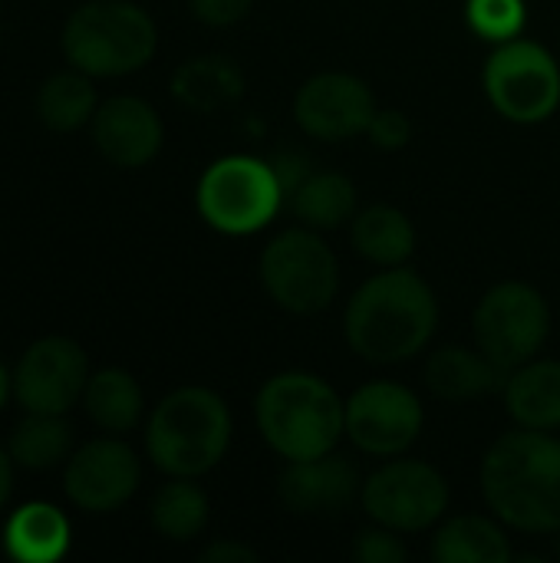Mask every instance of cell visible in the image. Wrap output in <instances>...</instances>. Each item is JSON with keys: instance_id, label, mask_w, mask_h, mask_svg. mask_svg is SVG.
<instances>
[{"instance_id": "1", "label": "cell", "mask_w": 560, "mask_h": 563, "mask_svg": "<svg viewBox=\"0 0 560 563\" xmlns=\"http://www.w3.org/2000/svg\"><path fill=\"white\" fill-rule=\"evenodd\" d=\"M439 327L436 290L413 267H383L347 303V346L373 366H396L426 350Z\"/></svg>"}, {"instance_id": "2", "label": "cell", "mask_w": 560, "mask_h": 563, "mask_svg": "<svg viewBox=\"0 0 560 563\" xmlns=\"http://www.w3.org/2000/svg\"><path fill=\"white\" fill-rule=\"evenodd\" d=\"M479 485L488 511L521 534L560 531V439L538 429H515L492 442Z\"/></svg>"}, {"instance_id": "3", "label": "cell", "mask_w": 560, "mask_h": 563, "mask_svg": "<svg viewBox=\"0 0 560 563\" xmlns=\"http://www.w3.org/2000/svg\"><path fill=\"white\" fill-rule=\"evenodd\" d=\"M254 422L267 449L284 462L317 459L343 442L347 402L323 376L290 369L257 389Z\"/></svg>"}, {"instance_id": "4", "label": "cell", "mask_w": 560, "mask_h": 563, "mask_svg": "<svg viewBox=\"0 0 560 563\" xmlns=\"http://www.w3.org/2000/svg\"><path fill=\"white\" fill-rule=\"evenodd\" d=\"M231 429V409L215 389L182 386L152 409L145 452L168 478H201L228 455Z\"/></svg>"}, {"instance_id": "5", "label": "cell", "mask_w": 560, "mask_h": 563, "mask_svg": "<svg viewBox=\"0 0 560 563\" xmlns=\"http://www.w3.org/2000/svg\"><path fill=\"white\" fill-rule=\"evenodd\" d=\"M59 46L69 66L109 79L152 63L158 30L155 20L129 0H92L69 13Z\"/></svg>"}, {"instance_id": "6", "label": "cell", "mask_w": 560, "mask_h": 563, "mask_svg": "<svg viewBox=\"0 0 560 563\" xmlns=\"http://www.w3.org/2000/svg\"><path fill=\"white\" fill-rule=\"evenodd\" d=\"M284 198L274 165L257 155H224L211 162L195 191L205 224L228 238L264 231L277 218Z\"/></svg>"}, {"instance_id": "7", "label": "cell", "mask_w": 560, "mask_h": 563, "mask_svg": "<svg viewBox=\"0 0 560 563\" xmlns=\"http://www.w3.org/2000/svg\"><path fill=\"white\" fill-rule=\"evenodd\" d=\"M264 294L294 317H314L337 300L340 261L314 228H287L267 241L257 261Z\"/></svg>"}, {"instance_id": "8", "label": "cell", "mask_w": 560, "mask_h": 563, "mask_svg": "<svg viewBox=\"0 0 560 563\" xmlns=\"http://www.w3.org/2000/svg\"><path fill=\"white\" fill-rule=\"evenodd\" d=\"M492 109L515 125L548 122L560 106V63L538 40L498 43L482 69Z\"/></svg>"}, {"instance_id": "9", "label": "cell", "mask_w": 560, "mask_h": 563, "mask_svg": "<svg viewBox=\"0 0 560 563\" xmlns=\"http://www.w3.org/2000/svg\"><path fill=\"white\" fill-rule=\"evenodd\" d=\"M551 333V307L545 294L525 280L495 284L472 313L475 346L505 373L541 353Z\"/></svg>"}, {"instance_id": "10", "label": "cell", "mask_w": 560, "mask_h": 563, "mask_svg": "<svg viewBox=\"0 0 560 563\" xmlns=\"http://www.w3.org/2000/svg\"><path fill=\"white\" fill-rule=\"evenodd\" d=\"M452 492L446 475L419 459H389L360 488V505L373 525L399 534H419L439 525L449 511Z\"/></svg>"}, {"instance_id": "11", "label": "cell", "mask_w": 560, "mask_h": 563, "mask_svg": "<svg viewBox=\"0 0 560 563\" xmlns=\"http://www.w3.org/2000/svg\"><path fill=\"white\" fill-rule=\"evenodd\" d=\"M422 429V399L403 383L373 379L347 399V439L373 459L406 455Z\"/></svg>"}, {"instance_id": "12", "label": "cell", "mask_w": 560, "mask_h": 563, "mask_svg": "<svg viewBox=\"0 0 560 563\" xmlns=\"http://www.w3.org/2000/svg\"><path fill=\"white\" fill-rule=\"evenodd\" d=\"M89 383V363L76 340L43 336L13 369V396L26 412L66 416Z\"/></svg>"}, {"instance_id": "13", "label": "cell", "mask_w": 560, "mask_h": 563, "mask_svg": "<svg viewBox=\"0 0 560 563\" xmlns=\"http://www.w3.org/2000/svg\"><path fill=\"white\" fill-rule=\"evenodd\" d=\"M376 109L380 106L370 82L340 69L310 76L294 96L297 125L320 142H347L366 135Z\"/></svg>"}, {"instance_id": "14", "label": "cell", "mask_w": 560, "mask_h": 563, "mask_svg": "<svg viewBox=\"0 0 560 563\" xmlns=\"http://www.w3.org/2000/svg\"><path fill=\"white\" fill-rule=\"evenodd\" d=\"M139 482V455L119 439H96L69 455L63 492L79 511L109 515L135 495Z\"/></svg>"}, {"instance_id": "15", "label": "cell", "mask_w": 560, "mask_h": 563, "mask_svg": "<svg viewBox=\"0 0 560 563\" xmlns=\"http://www.w3.org/2000/svg\"><path fill=\"white\" fill-rule=\"evenodd\" d=\"M92 142L116 168L149 165L165 142L158 112L139 96H112L92 115Z\"/></svg>"}, {"instance_id": "16", "label": "cell", "mask_w": 560, "mask_h": 563, "mask_svg": "<svg viewBox=\"0 0 560 563\" xmlns=\"http://www.w3.org/2000/svg\"><path fill=\"white\" fill-rule=\"evenodd\" d=\"M360 488L363 482L356 468L337 452H327L317 459L287 462L277 482V498L290 515L330 518V515H340L353 498H360Z\"/></svg>"}, {"instance_id": "17", "label": "cell", "mask_w": 560, "mask_h": 563, "mask_svg": "<svg viewBox=\"0 0 560 563\" xmlns=\"http://www.w3.org/2000/svg\"><path fill=\"white\" fill-rule=\"evenodd\" d=\"M244 69L224 56V53H205L185 59L172 73V96L178 106L198 115H215L221 109H231L244 96Z\"/></svg>"}, {"instance_id": "18", "label": "cell", "mask_w": 560, "mask_h": 563, "mask_svg": "<svg viewBox=\"0 0 560 563\" xmlns=\"http://www.w3.org/2000/svg\"><path fill=\"white\" fill-rule=\"evenodd\" d=\"M426 386L436 399L446 402H472L492 393H502L508 373L492 363L479 346H442L426 360Z\"/></svg>"}, {"instance_id": "19", "label": "cell", "mask_w": 560, "mask_h": 563, "mask_svg": "<svg viewBox=\"0 0 560 563\" xmlns=\"http://www.w3.org/2000/svg\"><path fill=\"white\" fill-rule=\"evenodd\" d=\"M505 409L521 429L558 432L560 429V360H528L512 369L505 386Z\"/></svg>"}, {"instance_id": "20", "label": "cell", "mask_w": 560, "mask_h": 563, "mask_svg": "<svg viewBox=\"0 0 560 563\" xmlns=\"http://www.w3.org/2000/svg\"><path fill=\"white\" fill-rule=\"evenodd\" d=\"M69 521L59 508L30 501L7 518L3 551L17 563H53L69 551Z\"/></svg>"}, {"instance_id": "21", "label": "cell", "mask_w": 560, "mask_h": 563, "mask_svg": "<svg viewBox=\"0 0 560 563\" xmlns=\"http://www.w3.org/2000/svg\"><path fill=\"white\" fill-rule=\"evenodd\" d=\"M353 247L376 267H403L416 254V228L396 205H370L353 214Z\"/></svg>"}, {"instance_id": "22", "label": "cell", "mask_w": 560, "mask_h": 563, "mask_svg": "<svg viewBox=\"0 0 560 563\" xmlns=\"http://www.w3.org/2000/svg\"><path fill=\"white\" fill-rule=\"evenodd\" d=\"M432 558L439 563H508L512 544L498 518L452 515L432 538Z\"/></svg>"}, {"instance_id": "23", "label": "cell", "mask_w": 560, "mask_h": 563, "mask_svg": "<svg viewBox=\"0 0 560 563\" xmlns=\"http://www.w3.org/2000/svg\"><path fill=\"white\" fill-rule=\"evenodd\" d=\"M290 211L304 228L337 231L356 214V185L343 172H333V168L310 172L290 191Z\"/></svg>"}, {"instance_id": "24", "label": "cell", "mask_w": 560, "mask_h": 563, "mask_svg": "<svg viewBox=\"0 0 560 563\" xmlns=\"http://www.w3.org/2000/svg\"><path fill=\"white\" fill-rule=\"evenodd\" d=\"M83 409L99 429L122 435L139 426L145 402H142V389L132 373L99 369L89 376V383L83 389Z\"/></svg>"}, {"instance_id": "25", "label": "cell", "mask_w": 560, "mask_h": 563, "mask_svg": "<svg viewBox=\"0 0 560 563\" xmlns=\"http://www.w3.org/2000/svg\"><path fill=\"white\" fill-rule=\"evenodd\" d=\"M96 109L99 106H96L92 76L76 66L53 73L36 92V115L53 132H73V129L92 122Z\"/></svg>"}, {"instance_id": "26", "label": "cell", "mask_w": 560, "mask_h": 563, "mask_svg": "<svg viewBox=\"0 0 560 563\" xmlns=\"http://www.w3.org/2000/svg\"><path fill=\"white\" fill-rule=\"evenodd\" d=\"M208 518L211 501L195 478H172L152 498V528L175 544L195 541L208 528Z\"/></svg>"}, {"instance_id": "27", "label": "cell", "mask_w": 560, "mask_h": 563, "mask_svg": "<svg viewBox=\"0 0 560 563\" xmlns=\"http://www.w3.org/2000/svg\"><path fill=\"white\" fill-rule=\"evenodd\" d=\"M69 445H73V429L66 426L63 416L26 412V419L10 432L7 452H10L13 465H20V468L46 472L69 455Z\"/></svg>"}, {"instance_id": "28", "label": "cell", "mask_w": 560, "mask_h": 563, "mask_svg": "<svg viewBox=\"0 0 560 563\" xmlns=\"http://www.w3.org/2000/svg\"><path fill=\"white\" fill-rule=\"evenodd\" d=\"M469 30L488 43H508L525 33L528 7L525 0H465Z\"/></svg>"}, {"instance_id": "29", "label": "cell", "mask_w": 560, "mask_h": 563, "mask_svg": "<svg viewBox=\"0 0 560 563\" xmlns=\"http://www.w3.org/2000/svg\"><path fill=\"white\" fill-rule=\"evenodd\" d=\"M350 554H353V561L360 563H403L409 558V551L403 544V534L393 531V528H383V525H373V528L360 531Z\"/></svg>"}, {"instance_id": "30", "label": "cell", "mask_w": 560, "mask_h": 563, "mask_svg": "<svg viewBox=\"0 0 560 563\" xmlns=\"http://www.w3.org/2000/svg\"><path fill=\"white\" fill-rule=\"evenodd\" d=\"M366 135H370V142H373L376 148H383V152H399V148H406L409 139H413V122H409V115L399 112V109H376V115H373Z\"/></svg>"}, {"instance_id": "31", "label": "cell", "mask_w": 560, "mask_h": 563, "mask_svg": "<svg viewBox=\"0 0 560 563\" xmlns=\"http://www.w3.org/2000/svg\"><path fill=\"white\" fill-rule=\"evenodd\" d=\"M188 7L208 26H234L251 13L254 0H188Z\"/></svg>"}, {"instance_id": "32", "label": "cell", "mask_w": 560, "mask_h": 563, "mask_svg": "<svg viewBox=\"0 0 560 563\" xmlns=\"http://www.w3.org/2000/svg\"><path fill=\"white\" fill-rule=\"evenodd\" d=\"M205 563H257V551L241 541H215L201 551Z\"/></svg>"}, {"instance_id": "33", "label": "cell", "mask_w": 560, "mask_h": 563, "mask_svg": "<svg viewBox=\"0 0 560 563\" xmlns=\"http://www.w3.org/2000/svg\"><path fill=\"white\" fill-rule=\"evenodd\" d=\"M10 495H13V459L7 449H0V511L7 508Z\"/></svg>"}, {"instance_id": "34", "label": "cell", "mask_w": 560, "mask_h": 563, "mask_svg": "<svg viewBox=\"0 0 560 563\" xmlns=\"http://www.w3.org/2000/svg\"><path fill=\"white\" fill-rule=\"evenodd\" d=\"M10 393H13V376H10V373H7V366L0 363V409L7 406Z\"/></svg>"}, {"instance_id": "35", "label": "cell", "mask_w": 560, "mask_h": 563, "mask_svg": "<svg viewBox=\"0 0 560 563\" xmlns=\"http://www.w3.org/2000/svg\"><path fill=\"white\" fill-rule=\"evenodd\" d=\"M558 534H560V531H558ZM558 558H560V538H558Z\"/></svg>"}]
</instances>
